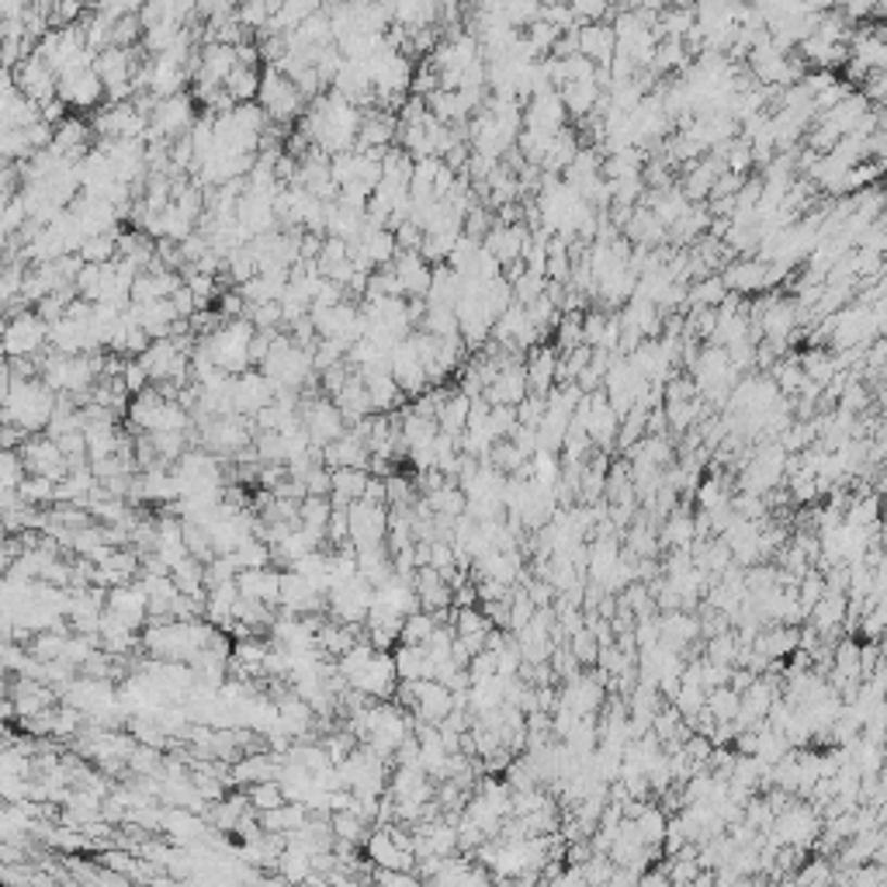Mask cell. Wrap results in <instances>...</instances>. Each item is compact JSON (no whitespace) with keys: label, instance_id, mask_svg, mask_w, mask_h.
<instances>
[{"label":"cell","instance_id":"1","mask_svg":"<svg viewBox=\"0 0 887 887\" xmlns=\"http://www.w3.org/2000/svg\"><path fill=\"white\" fill-rule=\"evenodd\" d=\"M56 403H60V392L49 389L42 378H17L4 365V423L22 427L31 438V433L49 430Z\"/></svg>","mask_w":887,"mask_h":887},{"label":"cell","instance_id":"2","mask_svg":"<svg viewBox=\"0 0 887 887\" xmlns=\"http://www.w3.org/2000/svg\"><path fill=\"white\" fill-rule=\"evenodd\" d=\"M215 635V624H208L205 618H194V621H156L147 628V635H142V648L150 651L153 659H180V662H191L198 651L208 648Z\"/></svg>","mask_w":887,"mask_h":887},{"label":"cell","instance_id":"3","mask_svg":"<svg viewBox=\"0 0 887 887\" xmlns=\"http://www.w3.org/2000/svg\"><path fill=\"white\" fill-rule=\"evenodd\" d=\"M253 337H257V326H253L246 316H240V319H223L212 333L198 337V343H202V347L212 354V360H215V365H219L223 371H229V375H243V371H250V365H253V357H250V343H253Z\"/></svg>","mask_w":887,"mask_h":887},{"label":"cell","instance_id":"4","mask_svg":"<svg viewBox=\"0 0 887 887\" xmlns=\"http://www.w3.org/2000/svg\"><path fill=\"white\" fill-rule=\"evenodd\" d=\"M257 104L267 112V118L275 122V125H295L305 112H309V98L302 94V87L281 74L278 66H267L264 69V80H261V94H257Z\"/></svg>","mask_w":887,"mask_h":887},{"label":"cell","instance_id":"5","mask_svg":"<svg viewBox=\"0 0 887 887\" xmlns=\"http://www.w3.org/2000/svg\"><path fill=\"white\" fill-rule=\"evenodd\" d=\"M198 98L191 94H170V98H160L156 107L150 112V129H147V142H177L180 136H188L198 122V112H194Z\"/></svg>","mask_w":887,"mask_h":887},{"label":"cell","instance_id":"6","mask_svg":"<svg viewBox=\"0 0 887 887\" xmlns=\"http://www.w3.org/2000/svg\"><path fill=\"white\" fill-rule=\"evenodd\" d=\"M90 129L98 139H147L150 115L136 101H107L90 118Z\"/></svg>","mask_w":887,"mask_h":887},{"label":"cell","instance_id":"7","mask_svg":"<svg viewBox=\"0 0 887 887\" xmlns=\"http://www.w3.org/2000/svg\"><path fill=\"white\" fill-rule=\"evenodd\" d=\"M299 416H302L305 430H309L313 444H319V447H326V444L340 441L343 433L351 430V423L343 420L340 406L330 400V395H309V400H305V395H302Z\"/></svg>","mask_w":887,"mask_h":887},{"label":"cell","instance_id":"8","mask_svg":"<svg viewBox=\"0 0 887 887\" xmlns=\"http://www.w3.org/2000/svg\"><path fill=\"white\" fill-rule=\"evenodd\" d=\"M60 98L74 107V112H98L101 101L107 98V87L98 74V66L84 63L60 74Z\"/></svg>","mask_w":887,"mask_h":887},{"label":"cell","instance_id":"9","mask_svg":"<svg viewBox=\"0 0 887 887\" xmlns=\"http://www.w3.org/2000/svg\"><path fill=\"white\" fill-rule=\"evenodd\" d=\"M49 343V322L42 319V313L35 309H22L8 316L4 326V354L8 357H35Z\"/></svg>","mask_w":887,"mask_h":887},{"label":"cell","instance_id":"10","mask_svg":"<svg viewBox=\"0 0 887 887\" xmlns=\"http://www.w3.org/2000/svg\"><path fill=\"white\" fill-rule=\"evenodd\" d=\"M11 80L35 104L60 98V74L42 56H35V52H25V60H17V66L11 69Z\"/></svg>","mask_w":887,"mask_h":887},{"label":"cell","instance_id":"11","mask_svg":"<svg viewBox=\"0 0 887 887\" xmlns=\"http://www.w3.org/2000/svg\"><path fill=\"white\" fill-rule=\"evenodd\" d=\"M371 604H375V583H368L365 575H354L347 583H340L330 590V613L333 621H343V624H365L368 613H371Z\"/></svg>","mask_w":887,"mask_h":887},{"label":"cell","instance_id":"12","mask_svg":"<svg viewBox=\"0 0 887 887\" xmlns=\"http://www.w3.org/2000/svg\"><path fill=\"white\" fill-rule=\"evenodd\" d=\"M392 378L400 382V389L409 395V400H416V395H423L427 389H433V385H430V375H427V365H423L420 347H416V337H413V333L392 347Z\"/></svg>","mask_w":887,"mask_h":887},{"label":"cell","instance_id":"13","mask_svg":"<svg viewBox=\"0 0 887 887\" xmlns=\"http://www.w3.org/2000/svg\"><path fill=\"white\" fill-rule=\"evenodd\" d=\"M347 517H351L354 548H371V545H385L389 541V510L385 506L357 499L347 506Z\"/></svg>","mask_w":887,"mask_h":887},{"label":"cell","instance_id":"14","mask_svg":"<svg viewBox=\"0 0 887 887\" xmlns=\"http://www.w3.org/2000/svg\"><path fill=\"white\" fill-rule=\"evenodd\" d=\"M413 683V714L430 725H441V721L455 711V690L441 680H409Z\"/></svg>","mask_w":887,"mask_h":887},{"label":"cell","instance_id":"15","mask_svg":"<svg viewBox=\"0 0 887 887\" xmlns=\"http://www.w3.org/2000/svg\"><path fill=\"white\" fill-rule=\"evenodd\" d=\"M400 669H395V656L392 651H375V659L368 662V669L354 680V690L368 694L375 700H392L395 690H400Z\"/></svg>","mask_w":887,"mask_h":887},{"label":"cell","instance_id":"16","mask_svg":"<svg viewBox=\"0 0 887 887\" xmlns=\"http://www.w3.org/2000/svg\"><path fill=\"white\" fill-rule=\"evenodd\" d=\"M22 455H25V465H28V472L35 476H49V479H66L69 476V458L63 455V447L56 438H25L22 444Z\"/></svg>","mask_w":887,"mask_h":887},{"label":"cell","instance_id":"17","mask_svg":"<svg viewBox=\"0 0 887 887\" xmlns=\"http://www.w3.org/2000/svg\"><path fill=\"white\" fill-rule=\"evenodd\" d=\"M566 115H569V107L562 101V90L552 87V90H541V94L531 98L523 122H528V129H534V132L558 136L566 129Z\"/></svg>","mask_w":887,"mask_h":887},{"label":"cell","instance_id":"18","mask_svg":"<svg viewBox=\"0 0 887 887\" xmlns=\"http://www.w3.org/2000/svg\"><path fill=\"white\" fill-rule=\"evenodd\" d=\"M275 395H278V389H275V382H270V378L257 368V371H243V375H237V389H232V406H237V413H243V416H257L264 406H270L275 403Z\"/></svg>","mask_w":887,"mask_h":887},{"label":"cell","instance_id":"19","mask_svg":"<svg viewBox=\"0 0 887 887\" xmlns=\"http://www.w3.org/2000/svg\"><path fill=\"white\" fill-rule=\"evenodd\" d=\"M107 610L122 618L129 628H142L150 621V593L142 583H125V586H112L107 590Z\"/></svg>","mask_w":887,"mask_h":887},{"label":"cell","instance_id":"20","mask_svg":"<svg viewBox=\"0 0 887 887\" xmlns=\"http://www.w3.org/2000/svg\"><path fill=\"white\" fill-rule=\"evenodd\" d=\"M572 35H575V52L590 56L596 66H610L613 56H618V31H613V25L586 22V25H579Z\"/></svg>","mask_w":887,"mask_h":887},{"label":"cell","instance_id":"21","mask_svg":"<svg viewBox=\"0 0 887 887\" xmlns=\"http://www.w3.org/2000/svg\"><path fill=\"white\" fill-rule=\"evenodd\" d=\"M392 267H395V275H400L406 299H427L430 281H433V264L423 257L420 250H400V253H395Z\"/></svg>","mask_w":887,"mask_h":887},{"label":"cell","instance_id":"22","mask_svg":"<svg viewBox=\"0 0 887 887\" xmlns=\"http://www.w3.org/2000/svg\"><path fill=\"white\" fill-rule=\"evenodd\" d=\"M433 776L420 763H400L389 776V794L392 801H430L433 798Z\"/></svg>","mask_w":887,"mask_h":887},{"label":"cell","instance_id":"23","mask_svg":"<svg viewBox=\"0 0 887 887\" xmlns=\"http://www.w3.org/2000/svg\"><path fill=\"white\" fill-rule=\"evenodd\" d=\"M132 316L139 319L142 330L150 333V340H163V337H174V326L185 319L177 313L174 299H156V302H132L129 305Z\"/></svg>","mask_w":887,"mask_h":887},{"label":"cell","instance_id":"24","mask_svg":"<svg viewBox=\"0 0 887 887\" xmlns=\"http://www.w3.org/2000/svg\"><path fill=\"white\" fill-rule=\"evenodd\" d=\"M395 136H400V118L385 107H368L365 118H360L357 150H389Z\"/></svg>","mask_w":887,"mask_h":887},{"label":"cell","instance_id":"25","mask_svg":"<svg viewBox=\"0 0 887 887\" xmlns=\"http://www.w3.org/2000/svg\"><path fill=\"white\" fill-rule=\"evenodd\" d=\"M333 403L340 406L343 413V420H347L351 427L360 423V420H368V416H375V403H371V392L365 385V378H360L357 371L343 382V389L333 395Z\"/></svg>","mask_w":887,"mask_h":887},{"label":"cell","instance_id":"26","mask_svg":"<svg viewBox=\"0 0 887 887\" xmlns=\"http://www.w3.org/2000/svg\"><path fill=\"white\" fill-rule=\"evenodd\" d=\"M281 579H284V572L270 569V566H264V569H243L237 575V586H240L243 596H253V600H264L270 607H278L281 604Z\"/></svg>","mask_w":887,"mask_h":887},{"label":"cell","instance_id":"27","mask_svg":"<svg viewBox=\"0 0 887 887\" xmlns=\"http://www.w3.org/2000/svg\"><path fill=\"white\" fill-rule=\"evenodd\" d=\"M365 378V385L371 392V403H375V413H389V409H400L406 403V392L400 389V382L392 378V368H368V371H357Z\"/></svg>","mask_w":887,"mask_h":887},{"label":"cell","instance_id":"28","mask_svg":"<svg viewBox=\"0 0 887 887\" xmlns=\"http://www.w3.org/2000/svg\"><path fill=\"white\" fill-rule=\"evenodd\" d=\"M322 458H326V465H330V468H368L371 451H368V444L360 441L354 430H347L340 441L322 447Z\"/></svg>","mask_w":887,"mask_h":887},{"label":"cell","instance_id":"29","mask_svg":"<svg viewBox=\"0 0 887 887\" xmlns=\"http://www.w3.org/2000/svg\"><path fill=\"white\" fill-rule=\"evenodd\" d=\"M368 468H333V506H343L347 510L351 503L365 499L368 489Z\"/></svg>","mask_w":887,"mask_h":887},{"label":"cell","instance_id":"30","mask_svg":"<svg viewBox=\"0 0 887 887\" xmlns=\"http://www.w3.org/2000/svg\"><path fill=\"white\" fill-rule=\"evenodd\" d=\"M468 416H472V395L468 392H455V395H447L441 413H438V427L444 433H451V438H461V433L468 430Z\"/></svg>","mask_w":887,"mask_h":887},{"label":"cell","instance_id":"31","mask_svg":"<svg viewBox=\"0 0 887 887\" xmlns=\"http://www.w3.org/2000/svg\"><path fill=\"white\" fill-rule=\"evenodd\" d=\"M600 94H604V87H600V80H596V77L569 80V84L562 87V101H566V107H569L572 115H586V112H593V107L600 104Z\"/></svg>","mask_w":887,"mask_h":887},{"label":"cell","instance_id":"32","mask_svg":"<svg viewBox=\"0 0 887 887\" xmlns=\"http://www.w3.org/2000/svg\"><path fill=\"white\" fill-rule=\"evenodd\" d=\"M261 80H264V74L257 66H243L240 63L226 80V94L237 104H250V101H257V94H261Z\"/></svg>","mask_w":887,"mask_h":887},{"label":"cell","instance_id":"33","mask_svg":"<svg viewBox=\"0 0 887 887\" xmlns=\"http://www.w3.org/2000/svg\"><path fill=\"white\" fill-rule=\"evenodd\" d=\"M395 669H400V680H427L430 676V659L427 645H395Z\"/></svg>","mask_w":887,"mask_h":887},{"label":"cell","instance_id":"34","mask_svg":"<svg viewBox=\"0 0 887 887\" xmlns=\"http://www.w3.org/2000/svg\"><path fill=\"white\" fill-rule=\"evenodd\" d=\"M330 825H333V836H337L340 842H347V846H368V839H371V836H368V828H371V825H368L365 819H360L357 811H351V808H347V811H333V814H330Z\"/></svg>","mask_w":887,"mask_h":887},{"label":"cell","instance_id":"35","mask_svg":"<svg viewBox=\"0 0 887 887\" xmlns=\"http://www.w3.org/2000/svg\"><path fill=\"white\" fill-rule=\"evenodd\" d=\"M441 628V613H430V610H413L406 624H403V638L400 645H427L433 638V631Z\"/></svg>","mask_w":887,"mask_h":887},{"label":"cell","instance_id":"36","mask_svg":"<svg viewBox=\"0 0 887 887\" xmlns=\"http://www.w3.org/2000/svg\"><path fill=\"white\" fill-rule=\"evenodd\" d=\"M330 517H333V499L330 496H305L302 506H299L302 528H313V531L326 534V528H330Z\"/></svg>","mask_w":887,"mask_h":887},{"label":"cell","instance_id":"37","mask_svg":"<svg viewBox=\"0 0 887 887\" xmlns=\"http://www.w3.org/2000/svg\"><path fill=\"white\" fill-rule=\"evenodd\" d=\"M278 874H281V880H309L313 853H305V849H299V846H288L278 860Z\"/></svg>","mask_w":887,"mask_h":887},{"label":"cell","instance_id":"38","mask_svg":"<svg viewBox=\"0 0 887 887\" xmlns=\"http://www.w3.org/2000/svg\"><path fill=\"white\" fill-rule=\"evenodd\" d=\"M28 479V465L25 455L14 447H4V458H0V489H22V482Z\"/></svg>","mask_w":887,"mask_h":887},{"label":"cell","instance_id":"39","mask_svg":"<svg viewBox=\"0 0 887 887\" xmlns=\"http://www.w3.org/2000/svg\"><path fill=\"white\" fill-rule=\"evenodd\" d=\"M17 493H22V499L28 503V506H49V503H56V479H49V476H28L25 482H22V489H17Z\"/></svg>","mask_w":887,"mask_h":887},{"label":"cell","instance_id":"40","mask_svg":"<svg viewBox=\"0 0 887 887\" xmlns=\"http://www.w3.org/2000/svg\"><path fill=\"white\" fill-rule=\"evenodd\" d=\"M763 330L770 333V340H784L794 330V309L787 302H770L763 313Z\"/></svg>","mask_w":887,"mask_h":887},{"label":"cell","instance_id":"41","mask_svg":"<svg viewBox=\"0 0 887 887\" xmlns=\"http://www.w3.org/2000/svg\"><path fill=\"white\" fill-rule=\"evenodd\" d=\"M246 798L257 811H270V808H281L288 798H284V787L281 781H261V784H250L246 787Z\"/></svg>","mask_w":887,"mask_h":887},{"label":"cell","instance_id":"42","mask_svg":"<svg viewBox=\"0 0 887 887\" xmlns=\"http://www.w3.org/2000/svg\"><path fill=\"white\" fill-rule=\"evenodd\" d=\"M555 371H558V360L552 351H541V354H534V360H528V382L537 392H548V385L555 382Z\"/></svg>","mask_w":887,"mask_h":887},{"label":"cell","instance_id":"43","mask_svg":"<svg viewBox=\"0 0 887 887\" xmlns=\"http://www.w3.org/2000/svg\"><path fill=\"white\" fill-rule=\"evenodd\" d=\"M541 295H545V275H537V270H523L520 278H514V299L520 305H531Z\"/></svg>","mask_w":887,"mask_h":887},{"label":"cell","instance_id":"44","mask_svg":"<svg viewBox=\"0 0 887 887\" xmlns=\"http://www.w3.org/2000/svg\"><path fill=\"white\" fill-rule=\"evenodd\" d=\"M385 489H389V506H413L416 503V479L392 472L385 479Z\"/></svg>","mask_w":887,"mask_h":887},{"label":"cell","instance_id":"45","mask_svg":"<svg viewBox=\"0 0 887 887\" xmlns=\"http://www.w3.org/2000/svg\"><path fill=\"white\" fill-rule=\"evenodd\" d=\"M122 382H125V389H129L132 395H139L142 389H150V385H153V378H150L147 365H142V360L136 357V360H129V365H125Z\"/></svg>","mask_w":887,"mask_h":887},{"label":"cell","instance_id":"46","mask_svg":"<svg viewBox=\"0 0 887 887\" xmlns=\"http://www.w3.org/2000/svg\"><path fill=\"white\" fill-rule=\"evenodd\" d=\"M575 17H579V25H586V22H604L607 11H610V0H569Z\"/></svg>","mask_w":887,"mask_h":887},{"label":"cell","instance_id":"47","mask_svg":"<svg viewBox=\"0 0 887 887\" xmlns=\"http://www.w3.org/2000/svg\"><path fill=\"white\" fill-rule=\"evenodd\" d=\"M94 4V11H104V14H139L142 8H147V0H90Z\"/></svg>","mask_w":887,"mask_h":887},{"label":"cell","instance_id":"48","mask_svg":"<svg viewBox=\"0 0 887 887\" xmlns=\"http://www.w3.org/2000/svg\"><path fill=\"white\" fill-rule=\"evenodd\" d=\"M240 8V0H198V14L208 17V22H215V17H226Z\"/></svg>","mask_w":887,"mask_h":887},{"label":"cell","instance_id":"49","mask_svg":"<svg viewBox=\"0 0 887 887\" xmlns=\"http://www.w3.org/2000/svg\"><path fill=\"white\" fill-rule=\"evenodd\" d=\"M365 503H375V506H389V489H385V479H382V476H371V479H368V489H365Z\"/></svg>","mask_w":887,"mask_h":887},{"label":"cell","instance_id":"50","mask_svg":"<svg viewBox=\"0 0 887 887\" xmlns=\"http://www.w3.org/2000/svg\"><path fill=\"white\" fill-rule=\"evenodd\" d=\"M866 90H871V98H874V101H884V104H887V74H874V77H871V87H866Z\"/></svg>","mask_w":887,"mask_h":887}]
</instances>
